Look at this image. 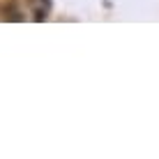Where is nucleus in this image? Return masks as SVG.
<instances>
[{"instance_id":"obj_1","label":"nucleus","mask_w":159,"mask_h":159,"mask_svg":"<svg viewBox=\"0 0 159 159\" xmlns=\"http://www.w3.org/2000/svg\"><path fill=\"white\" fill-rule=\"evenodd\" d=\"M30 7H32V16L37 21H44L48 16V0H30Z\"/></svg>"}]
</instances>
